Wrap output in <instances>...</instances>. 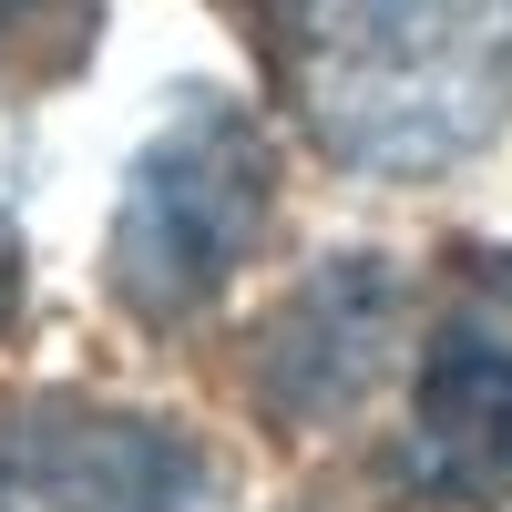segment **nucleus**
I'll return each instance as SVG.
<instances>
[{
	"mask_svg": "<svg viewBox=\"0 0 512 512\" xmlns=\"http://www.w3.org/2000/svg\"><path fill=\"white\" fill-rule=\"evenodd\" d=\"M308 134L359 175H431L512 113V0H267Z\"/></svg>",
	"mask_w": 512,
	"mask_h": 512,
	"instance_id": "f257e3e1",
	"label": "nucleus"
},
{
	"mask_svg": "<svg viewBox=\"0 0 512 512\" xmlns=\"http://www.w3.org/2000/svg\"><path fill=\"white\" fill-rule=\"evenodd\" d=\"M267 205H277L267 134H256L246 113L185 103L134 154V175H123V216H113V287H123V308L154 318V328L195 318L256 256Z\"/></svg>",
	"mask_w": 512,
	"mask_h": 512,
	"instance_id": "f03ea898",
	"label": "nucleus"
},
{
	"mask_svg": "<svg viewBox=\"0 0 512 512\" xmlns=\"http://www.w3.org/2000/svg\"><path fill=\"white\" fill-rule=\"evenodd\" d=\"M205 451L175 420L31 400L0 420V512H205Z\"/></svg>",
	"mask_w": 512,
	"mask_h": 512,
	"instance_id": "7ed1b4c3",
	"label": "nucleus"
},
{
	"mask_svg": "<svg viewBox=\"0 0 512 512\" xmlns=\"http://www.w3.org/2000/svg\"><path fill=\"white\" fill-rule=\"evenodd\" d=\"M390 349H400V267L390 256H338L256 328V400L287 431H328L379 390Z\"/></svg>",
	"mask_w": 512,
	"mask_h": 512,
	"instance_id": "20e7f679",
	"label": "nucleus"
},
{
	"mask_svg": "<svg viewBox=\"0 0 512 512\" xmlns=\"http://www.w3.org/2000/svg\"><path fill=\"white\" fill-rule=\"evenodd\" d=\"M400 482L431 502H492L512 492V328L502 318H451L420 359Z\"/></svg>",
	"mask_w": 512,
	"mask_h": 512,
	"instance_id": "39448f33",
	"label": "nucleus"
},
{
	"mask_svg": "<svg viewBox=\"0 0 512 512\" xmlns=\"http://www.w3.org/2000/svg\"><path fill=\"white\" fill-rule=\"evenodd\" d=\"M11 21H21V0H0V31H11Z\"/></svg>",
	"mask_w": 512,
	"mask_h": 512,
	"instance_id": "423d86ee",
	"label": "nucleus"
}]
</instances>
